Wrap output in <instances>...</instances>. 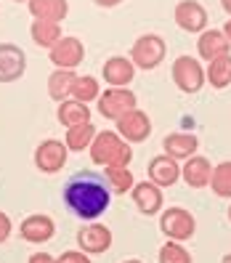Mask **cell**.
<instances>
[{"instance_id":"6da1fadb","label":"cell","mask_w":231,"mask_h":263,"mask_svg":"<svg viewBox=\"0 0 231 263\" xmlns=\"http://www.w3.org/2000/svg\"><path fill=\"white\" fill-rule=\"evenodd\" d=\"M61 197L72 215L83 221H96L112 202V186L106 176L96 173V170H77L74 176L67 178Z\"/></svg>"},{"instance_id":"7a4b0ae2","label":"cell","mask_w":231,"mask_h":263,"mask_svg":"<svg viewBox=\"0 0 231 263\" xmlns=\"http://www.w3.org/2000/svg\"><path fill=\"white\" fill-rule=\"evenodd\" d=\"M90 160L93 165H130L133 146L114 130H101L90 141Z\"/></svg>"},{"instance_id":"3957f363","label":"cell","mask_w":231,"mask_h":263,"mask_svg":"<svg viewBox=\"0 0 231 263\" xmlns=\"http://www.w3.org/2000/svg\"><path fill=\"white\" fill-rule=\"evenodd\" d=\"M165 53H167V43L154 32L141 35L130 45V61L136 64V69H144V72L160 67L165 61Z\"/></svg>"},{"instance_id":"277c9868","label":"cell","mask_w":231,"mask_h":263,"mask_svg":"<svg viewBox=\"0 0 231 263\" xmlns=\"http://www.w3.org/2000/svg\"><path fill=\"white\" fill-rule=\"evenodd\" d=\"M170 77L176 88L181 90V93H199L202 90V85L207 83V74L202 69V64L194 59V56H178L173 61V69H170Z\"/></svg>"},{"instance_id":"5b68a950","label":"cell","mask_w":231,"mask_h":263,"mask_svg":"<svg viewBox=\"0 0 231 263\" xmlns=\"http://www.w3.org/2000/svg\"><path fill=\"white\" fill-rule=\"evenodd\" d=\"M136 104H138V99H136V93L125 85V88H112L109 85V90H104V93H99V115L101 117H106V120H120L122 115H128L130 109H136Z\"/></svg>"},{"instance_id":"8992f818","label":"cell","mask_w":231,"mask_h":263,"mask_svg":"<svg viewBox=\"0 0 231 263\" xmlns=\"http://www.w3.org/2000/svg\"><path fill=\"white\" fill-rule=\"evenodd\" d=\"M160 226H162V234L167 239H176V242L191 239L194 231H197V221H194V215L186 208H170V210H165L162 218H160Z\"/></svg>"},{"instance_id":"52a82bcc","label":"cell","mask_w":231,"mask_h":263,"mask_svg":"<svg viewBox=\"0 0 231 263\" xmlns=\"http://www.w3.org/2000/svg\"><path fill=\"white\" fill-rule=\"evenodd\" d=\"M67 144L59 141V138H45V141H40V146L35 149V165L40 173H59L61 167L67 165Z\"/></svg>"},{"instance_id":"ba28073f","label":"cell","mask_w":231,"mask_h":263,"mask_svg":"<svg viewBox=\"0 0 231 263\" xmlns=\"http://www.w3.org/2000/svg\"><path fill=\"white\" fill-rule=\"evenodd\" d=\"M173 16H176V24L183 29V32H191V35H199V32H205L207 29V8L202 3H197V0H181V3L176 6L173 11Z\"/></svg>"},{"instance_id":"9c48e42d","label":"cell","mask_w":231,"mask_h":263,"mask_svg":"<svg viewBox=\"0 0 231 263\" xmlns=\"http://www.w3.org/2000/svg\"><path fill=\"white\" fill-rule=\"evenodd\" d=\"M51 61L56 69H77L85 61V45L80 37H61L51 48Z\"/></svg>"},{"instance_id":"30bf717a","label":"cell","mask_w":231,"mask_h":263,"mask_svg":"<svg viewBox=\"0 0 231 263\" xmlns=\"http://www.w3.org/2000/svg\"><path fill=\"white\" fill-rule=\"evenodd\" d=\"M77 245H80V250L88 253V255H101L112 247V231L104 223L88 221L80 231H77Z\"/></svg>"},{"instance_id":"8fae6325","label":"cell","mask_w":231,"mask_h":263,"mask_svg":"<svg viewBox=\"0 0 231 263\" xmlns=\"http://www.w3.org/2000/svg\"><path fill=\"white\" fill-rule=\"evenodd\" d=\"M117 133L125 138L128 144H141L151 136V120H149L146 112H141L136 106V109H130L128 115H122L117 120Z\"/></svg>"},{"instance_id":"7c38bea8","label":"cell","mask_w":231,"mask_h":263,"mask_svg":"<svg viewBox=\"0 0 231 263\" xmlns=\"http://www.w3.org/2000/svg\"><path fill=\"white\" fill-rule=\"evenodd\" d=\"M27 72V56L19 45L0 43V83H16Z\"/></svg>"},{"instance_id":"4fadbf2b","label":"cell","mask_w":231,"mask_h":263,"mask_svg":"<svg viewBox=\"0 0 231 263\" xmlns=\"http://www.w3.org/2000/svg\"><path fill=\"white\" fill-rule=\"evenodd\" d=\"M101 77H104V83H109L112 88H125L136 77V64L130 61V56H109L104 61Z\"/></svg>"},{"instance_id":"5bb4252c","label":"cell","mask_w":231,"mask_h":263,"mask_svg":"<svg viewBox=\"0 0 231 263\" xmlns=\"http://www.w3.org/2000/svg\"><path fill=\"white\" fill-rule=\"evenodd\" d=\"M181 176L189 186L205 189V186H210V178H213V162L207 157H202V154H191L189 160H183Z\"/></svg>"},{"instance_id":"9a60e30c","label":"cell","mask_w":231,"mask_h":263,"mask_svg":"<svg viewBox=\"0 0 231 263\" xmlns=\"http://www.w3.org/2000/svg\"><path fill=\"white\" fill-rule=\"evenodd\" d=\"M133 202L138 208V213H144V215H154V213H160L162 208V189L157 186V183H151V181H138L133 183Z\"/></svg>"},{"instance_id":"2e32d148","label":"cell","mask_w":231,"mask_h":263,"mask_svg":"<svg viewBox=\"0 0 231 263\" xmlns=\"http://www.w3.org/2000/svg\"><path fill=\"white\" fill-rule=\"evenodd\" d=\"M178 178H181V165H178V160L167 157V154H160V157H154V160L149 162V181L157 183L160 189L173 186Z\"/></svg>"},{"instance_id":"e0dca14e","label":"cell","mask_w":231,"mask_h":263,"mask_svg":"<svg viewBox=\"0 0 231 263\" xmlns=\"http://www.w3.org/2000/svg\"><path fill=\"white\" fill-rule=\"evenodd\" d=\"M197 53L202 56L205 61H213L215 56L231 53V40L223 35V29H205V32H199Z\"/></svg>"},{"instance_id":"ac0fdd59","label":"cell","mask_w":231,"mask_h":263,"mask_svg":"<svg viewBox=\"0 0 231 263\" xmlns=\"http://www.w3.org/2000/svg\"><path fill=\"white\" fill-rule=\"evenodd\" d=\"M56 234V223L51 215H29V218H24L22 223V237L27 242H32V245H43V242H48L51 237Z\"/></svg>"},{"instance_id":"d6986e66","label":"cell","mask_w":231,"mask_h":263,"mask_svg":"<svg viewBox=\"0 0 231 263\" xmlns=\"http://www.w3.org/2000/svg\"><path fill=\"white\" fill-rule=\"evenodd\" d=\"M165 154L173 160H189L191 154H197V146H199V138L194 133H167L165 136Z\"/></svg>"},{"instance_id":"ffe728a7","label":"cell","mask_w":231,"mask_h":263,"mask_svg":"<svg viewBox=\"0 0 231 263\" xmlns=\"http://www.w3.org/2000/svg\"><path fill=\"white\" fill-rule=\"evenodd\" d=\"M29 13L35 19H48V22H64L69 13V3L67 0H27Z\"/></svg>"},{"instance_id":"44dd1931","label":"cell","mask_w":231,"mask_h":263,"mask_svg":"<svg viewBox=\"0 0 231 263\" xmlns=\"http://www.w3.org/2000/svg\"><path fill=\"white\" fill-rule=\"evenodd\" d=\"M59 122L64 128L80 125V122H90V106L77 101V99H64L59 101Z\"/></svg>"},{"instance_id":"7402d4cb","label":"cell","mask_w":231,"mask_h":263,"mask_svg":"<svg viewBox=\"0 0 231 263\" xmlns=\"http://www.w3.org/2000/svg\"><path fill=\"white\" fill-rule=\"evenodd\" d=\"M29 35H32V40L40 45V48H48V51L64 37L61 35V24L59 22H48V19H35L32 27H29Z\"/></svg>"},{"instance_id":"603a6c76","label":"cell","mask_w":231,"mask_h":263,"mask_svg":"<svg viewBox=\"0 0 231 263\" xmlns=\"http://www.w3.org/2000/svg\"><path fill=\"white\" fill-rule=\"evenodd\" d=\"M74 80H77V72L74 69H56V72H51V77H48V96L53 101L72 99Z\"/></svg>"},{"instance_id":"cb8c5ba5","label":"cell","mask_w":231,"mask_h":263,"mask_svg":"<svg viewBox=\"0 0 231 263\" xmlns=\"http://www.w3.org/2000/svg\"><path fill=\"white\" fill-rule=\"evenodd\" d=\"M207 83L215 88V90H223L231 85V53H223V56H215L207 67Z\"/></svg>"},{"instance_id":"d4e9b609","label":"cell","mask_w":231,"mask_h":263,"mask_svg":"<svg viewBox=\"0 0 231 263\" xmlns=\"http://www.w3.org/2000/svg\"><path fill=\"white\" fill-rule=\"evenodd\" d=\"M93 136H96V125H90V122H80V125L67 128L64 144H67L69 152H85V149H90Z\"/></svg>"},{"instance_id":"484cf974","label":"cell","mask_w":231,"mask_h":263,"mask_svg":"<svg viewBox=\"0 0 231 263\" xmlns=\"http://www.w3.org/2000/svg\"><path fill=\"white\" fill-rule=\"evenodd\" d=\"M104 176H106V181H109L112 192H117V194H128L133 189V183H136L128 165H106Z\"/></svg>"},{"instance_id":"4316f807","label":"cell","mask_w":231,"mask_h":263,"mask_svg":"<svg viewBox=\"0 0 231 263\" xmlns=\"http://www.w3.org/2000/svg\"><path fill=\"white\" fill-rule=\"evenodd\" d=\"M210 189L215 197L231 199V160L213 165V178H210Z\"/></svg>"},{"instance_id":"83f0119b","label":"cell","mask_w":231,"mask_h":263,"mask_svg":"<svg viewBox=\"0 0 231 263\" xmlns=\"http://www.w3.org/2000/svg\"><path fill=\"white\" fill-rule=\"evenodd\" d=\"M99 93H101V88H99V80H96V77H90V74H77L74 88H72V99L83 101V104H90V101L99 99Z\"/></svg>"},{"instance_id":"f1b7e54d","label":"cell","mask_w":231,"mask_h":263,"mask_svg":"<svg viewBox=\"0 0 231 263\" xmlns=\"http://www.w3.org/2000/svg\"><path fill=\"white\" fill-rule=\"evenodd\" d=\"M160 263H191V255H189V250L181 242L167 239L160 247Z\"/></svg>"},{"instance_id":"f546056e","label":"cell","mask_w":231,"mask_h":263,"mask_svg":"<svg viewBox=\"0 0 231 263\" xmlns=\"http://www.w3.org/2000/svg\"><path fill=\"white\" fill-rule=\"evenodd\" d=\"M56 263H90V255L83 250H64L56 258Z\"/></svg>"},{"instance_id":"4dcf8cb0","label":"cell","mask_w":231,"mask_h":263,"mask_svg":"<svg viewBox=\"0 0 231 263\" xmlns=\"http://www.w3.org/2000/svg\"><path fill=\"white\" fill-rule=\"evenodd\" d=\"M8 237H11V218L0 210V245H3Z\"/></svg>"},{"instance_id":"1f68e13d","label":"cell","mask_w":231,"mask_h":263,"mask_svg":"<svg viewBox=\"0 0 231 263\" xmlns=\"http://www.w3.org/2000/svg\"><path fill=\"white\" fill-rule=\"evenodd\" d=\"M27 263H56V260H53V255H48V253H35Z\"/></svg>"},{"instance_id":"d6a6232c","label":"cell","mask_w":231,"mask_h":263,"mask_svg":"<svg viewBox=\"0 0 231 263\" xmlns=\"http://www.w3.org/2000/svg\"><path fill=\"white\" fill-rule=\"evenodd\" d=\"M96 6H101V8H114V6H120V3H125V0H93Z\"/></svg>"},{"instance_id":"836d02e7","label":"cell","mask_w":231,"mask_h":263,"mask_svg":"<svg viewBox=\"0 0 231 263\" xmlns=\"http://www.w3.org/2000/svg\"><path fill=\"white\" fill-rule=\"evenodd\" d=\"M223 35H226V37H228V40H231V19H228V22H226V24H223Z\"/></svg>"},{"instance_id":"e575fe53","label":"cell","mask_w":231,"mask_h":263,"mask_svg":"<svg viewBox=\"0 0 231 263\" xmlns=\"http://www.w3.org/2000/svg\"><path fill=\"white\" fill-rule=\"evenodd\" d=\"M221 6H223V11L231 16V0H221Z\"/></svg>"},{"instance_id":"d590c367","label":"cell","mask_w":231,"mask_h":263,"mask_svg":"<svg viewBox=\"0 0 231 263\" xmlns=\"http://www.w3.org/2000/svg\"><path fill=\"white\" fill-rule=\"evenodd\" d=\"M221 263H231V253H228V255H223V260H221Z\"/></svg>"},{"instance_id":"8d00e7d4","label":"cell","mask_w":231,"mask_h":263,"mask_svg":"<svg viewBox=\"0 0 231 263\" xmlns=\"http://www.w3.org/2000/svg\"><path fill=\"white\" fill-rule=\"evenodd\" d=\"M125 263H144V260H125Z\"/></svg>"},{"instance_id":"74e56055","label":"cell","mask_w":231,"mask_h":263,"mask_svg":"<svg viewBox=\"0 0 231 263\" xmlns=\"http://www.w3.org/2000/svg\"><path fill=\"white\" fill-rule=\"evenodd\" d=\"M228 221H231V208H228Z\"/></svg>"},{"instance_id":"f35d334b","label":"cell","mask_w":231,"mask_h":263,"mask_svg":"<svg viewBox=\"0 0 231 263\" xmlns=\"http://www.w3.org/2000/svg\"><path fill=\"white\" fill-rule=\"evenodd\" d=\"M16 3H27V0H16Z\"/></svg>"}]
</instances>
